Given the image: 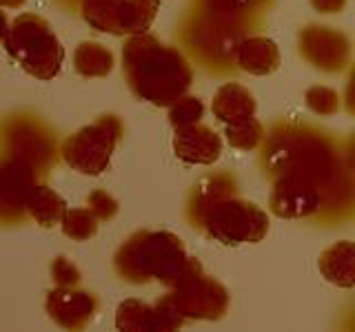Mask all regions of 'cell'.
Segmentation results:
<instances>
[{
    "label": "cell",
    "instance_id": "6da1fadb",
    "mask_svg": "<svg viewBox=\"0 0 355 332\" xmlns=\"http://www.w3.org/2000/svg\"><path fill=\"white\" fill-rule=\"evenodd\" d=\"M22 3V0H11V5H20Z\"/></svg>",
    "mask_w": 355,
    "mask_h": 332
}]
</instances>
